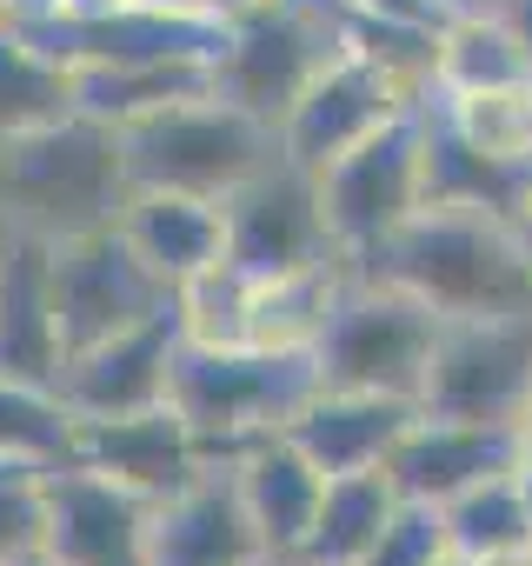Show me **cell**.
<instances>
[{
  "label": "cell",
  "instance_id": "cell-1",
  "mask_svg": "<svg viewBox=\"0 0 532 566\" xmlns=\"http://www.w3.org/2000/svg\"><path fill=\"white\" fill-rule=\"evenodd\" d=\"M393 287L419 294L433 314H532V247L512 220L472 207H419L386 247L353 260Z\"/></svg>",
  "mask_w": 532,
  "mask_h": 566
},
{
  "label": "cell",
  "instance_id": "cell-2",
  "mask_svg": "<svg viewBox=\"0 0 532 566\" xmlns=\"http://www.w3.org/2000/svg\"><path fill=\"white\" fill-rule=\"evenodd\" d=\"M320 394L313 354H274V347H193L173 354L167 400L200 433L206 467H240L259 440L287 433V420Z\"/></svg>",
  "mask_w": 532,
  "mask_h": 566
},
{
  "label": "cell",
  "instance_id": "cell-3",
  "mask_svg": "<svg viewBox=\"0 0 532 566\" xmlns=\"http://www.w3.org/2000/svg\"><path fill=\"white\" fill-rule=\"evenodd\" d=\"M114 134H120L127 187H180V193H206V200H226L240 180H253L280 154L274 127L220 94L173 101L147 120L114 127Z\"/></svg>",
  "mask_w": 532,
  "mask_h": 566
},
{
  "label": "cell",
  "instance_id": "cell-4",
  "mask_svg": "<svg viewBox=\"0 0 532 566\" xmlns=\"http://www.w3.org/2000/svg\"><path fill=\"white\" fill-rule=\"evenodd\" d=\"M446 334V314H433L419 294L393 287V280L353 266L347 294L313 347L320 387H360V394H400L419 400L433 374V347Z\"/></svg>",
  "mask_w": 532,
  "mask_h": 566
},
{
  "label": "cell",
  "instance_id": "cell-5",
  "mask_svg": "<svg viewBox=\"0 0 532 566\" xmlns=\"http://www.w3.org/2000/svg\"><path fill=\"white\" fill-rule=\"evenodd\" d=\"M0 193L28 213V233H47V240L100 227L127 200L120 134L74 114L47 134L0 140Z\"/></svg>",
  "mask_w": 532,
  "mask_h": 566
},
{
  "label": "cell",
  "instance_id": "cell-6",
  "mask_svg": "<svg viewBox=\"0 0 532 566\" xmlns=\"http://www.w3.org/2000/svg\"><path fill=\"white\" fill-rule=\"evenodd\" d=\"M340 0H294V8H240L226 28V48L213 54V94L246 107L280 134L287 107L307 94V81L340 54Z\"/></svg>",
  "mask_w": 532,
  "mask_h": 566
},
{
  "label": "cell",
  "instance_id": "cell-7",
  "mask_svg": "<svg viewBox=\"0 0 532 566\" xmlns=\"http://www.w3.org/2000/svg\"><path fill=\"white\" fill-rule=\"evenodd\" d=\"M47 266H54V314H61L67 360L173 307V287L134 253V240L114 220L47 240Z\"/></svg>",
  "mask_w": 532,
  "mask_h": 566
},
{
  "label": "cell",
  "instance_id": "cell-8",
  "mask_svg": "<svg viewBox=\"0 0 532 566\" xmlns=\"http://www.w3.org/2000/svg\"><path fill=\"white\" fill-rule=\"evenodd\" d=\"M419 413L525 427L532 420V314L446 321L433 347V374L419 387Z\"/></svg>",
  "mask_w": 532,
  "mask_h": 566
},
{
  "label": "cell",
  "instance_id": "cell-9",
  "mask_svg": "<svg viewBox=\"0 0 532 566\" xmlns=\"http://www.w3.org/2000/svg\"><path fill=\"white\" fill-rule=\"evenodd\" d=\"M220 207H226V260H233L246 280L300 273V266L340 253V240H333V227H327L320 180H313L307 167H294L287 154H274L253 180H240Z\"/></svg>",
  "mask_w": 532,
  "mask_h": 566
},
{
  "label": "cell",
  "instance_id": "cell-10",
  "mask_svg": "<svg viewBox=\"0 0 532 566\" xmlns=\"http://www.w3.org/2000/svg\"><path fill=\"white\" fill-rule=\"evenodd\" d=\"M419 140H426V120L413 107L393 127H380L373 140H360L353 154H340L327 174H313L340 253L366 260L419 213Z\"/></svg>",
  "mask_w": 532,
  "mask_h": 566
},
{
  "label": "cell",
  "instance_id": "cell-11",
  "mask_svg": "<svg viewBox=\"0 0 532 566\" xmlns=\"http://www.w3.org/2000/svg\"><path fill=\"white\" fill-rule=\"evenodd\" d=\"M413 107H426V101H406L366 54L340 48V54L307 81V94L287 107V120H280V154H287L294 167H307V174H327L340 154H353L360 140H373L380 127H393V120L413 114Z\"/></svg>",
  "mask_w": 532,
  "mask_h": 566
},
{
  "label": "cell",
  "instance_id": "cell-12",
  "mask_svg": "<svg viewBox=\"0 0 532 566\" xmlns=\"http://www.w3.org/2000/svg\"><path fill=\"white\" fill-rule=\"evenodd\" d=\"M147 526L153 500L114 486L94 467H54L41 566H147Z\"/></svg>",
  "mask_w": 532,
  "mask_h": 566
},
{
  "label": "cell",
  "instance_id": "cell-13",
  "mask_svg": "<svg viewBox=\"0 0 532 566\" xmlns=\"http://www.w3.org/2000/svg\"><path fill=\"white\" fill-rule=\"evenodd\" d=\"M74 467H94L107 473L114 486L140 493V500H173L180 486H193L206 473L200 460V433L180 420L173 400L160 407H140V413H107V420H81V440H74Z\"/></svg>",
  "mask_w": 532,
  "mask_h": 566
},
{
  "label": "cell",
  "instance_id": "cell-14",
  "mask_svg": "<svg viewBox=\"0 0 532 566\" xmlns=\"http://www.w3.org/2000/svg\"><path fill=\"white\" fill-rule=\"evenodd\" d=\"M180 314H153L100 347H81L61 374V400L81 413V420H107V413H140V407H160L167 387H173V354H180Z\"/></svg>",
  "mask_w": 532,
  "mask_h": 566
},
{
  "label": "cell",
  "instance_id": "cell-15",
  "mask_svg": "<svg viewBox=\"0 0 532 566\" xmlns=\"http://www.w3.org/2000/svg\"><path fill=\"white\" fill-rule=\"evenodd\" d=\"M393 486L406 500L446 506L453 493L492 480V473H525V427H486V420H433L419 413L400 453L386 460Z\"/></svg>",
  "mask_w": 532,
  "mask_h": 566
},
{
  "label": "cell",
  "instance_id": "cell-16",
  "mask_svg": "<svg viewBox=\"0 0 532 566\" xmlns=\"http://www.w3.org/2000/svg\"><path fill=\"white\" fill-rule=\"evenodd\" d=\"M266 553L233 467H206L193 486L153 506L147 526V566H253Z\"/></svg>",
  "mask_w": 532,
  "mask_h": 566
},
{
  "label": "cell",
  "instance_id": "cell-17",
  "mask_svg": "<svg viewBox=\"0 0 532 566\" xmlns=\"http://www.w3.org/2000/svg\"><path fill=\"white\" fill-rule=\"evenodd\" d=\"M61 374H67V340L54 314L47 233H14L0 247V380L61 387Z\"/></svg>",
  "mask_w": 532,
  "mask_h": 566
},
{
  "label": "cell",
  "instance_id": "cell-18",
  "mask_svg": "<svg viewBox=\"0 0 532 566\" xmlns=\"http://www.w3.org/2000/svg\"><path fill=\"white\" fill-rule=\"evenodd\" d=\"M413 420H419V400L360 394V387H320V394L287 420V440L333 480V473L386 467V460L400 453V440L413 433Z\"/></svg>",
  "mask_w": 532,
  "mask_h": 566
},
{
  "label": "cell",
  "instance_id": "cell-19",
  "mask_svg": "<svg viewBox=\"0 0 532 566\" xmlns=\"http://www.w3.org/2000/svg\"><path fill=\"white\" fill-rule=\"evenodd\" d=\"M114 227L134 240V253L180 294L193 273L226 260V207L206 193H180V187H127Z\"/></svg>",
  "mask_w": 532,
  "mask_h": 566
},
{
  "label": "cell",
  "instance_id": "cell-20",
  "mask_svg": "<svg viewBox=\"0 0 532 566\" xmlns=\"http://www.w3.org/2000/svg\"><path fill=\"white\" fill-rule=\"evenodd\" d=\"M426 140H419V207H472V213H499L519 227L525 200H532V160H492L472 140L453 134V120L439 114V94L419 107Z\"/></svg>",
  "mask_w": 532,
  "mask_h": 566
},
{
  "label": "cell",
  "instance_id": "cell-21",
  "mask_svg": "<svg viewBox=\"0 0 532 566\" xmlns=\"http://www.w3.org/2000/svg\"><path fill=\"white\" fill-rule=\"evenodd\" d=\"M233 480H240V500H246V513H253L266 553L300 559V553H307V533H313V520H320L327 473H320L287 433H274V440H259V447L233 467Z\"/></svg>",
  "mask_w": 532,
  "mask_h": 566
},
{
  "label": "cell",
  "instance_id": "cell-22",
  "mask_svg": "<svg viewBox=\"0 0 532 566\" xmlns=\"http://www.w3.org/2000/svg\"><path fill=\"white\" fill-rule=\"evenodd\" d=\"M193 94H213V61H94V67H74V107H81V120H100V127L147 120V114L193 101Z\"/></svg>",
  "mask_w": 532,
  "mask_h": 566
},
{
  "label": "cell",
  "instance_id": "cell-23",
  "mask_svg": "<svg viewBox=\"0 0 532 566\" xmlns=\"http://www.w3.org/2000/svg\"><path fill=\"white\" fill-rule=\"evenodd\" d=\"M353 280V253L313 260L300 273H274V280H253V347H274V354H313L340 294Z\"/></svg>",
  "mask_w": 532,
  "mask_h": 566
},
{
  "label": "cell",
  "instance_id": "cell-24",
  "mask_svg": "<svg viewBox=\"0 0 532 566\" xmlns=\"http://www.w3.org/2000/svg\"><path fill=\"white\" fill-rule=\"evenodd\" d=\"M400 506V486L386 467H366V473H333L327 493H320V520L307 533V553L300 566H360L380 539V526L393 520Z\"/></svg>",
  "mask_w": 532,
  "mask_h": 566
},
{
  "label": "cell",
  "instance_id": "cell-25",
  "mask_svg": "<svg viewBox=\"0 0 532 566\" xmlns=\"http://www.w3.org/2000/svg\"><path fill=\"white\" fill-rule=\"evenodd\" d=\"M74 114V67L41 54L14 21H0V140L47 134Z\"/></svg>",
  "mask_w": 532,
  "mask_h": 566
},
{
  "label": "cell",
  "instance_id": "cell-26",
  "mask_svg": "<svg viewBox=\"0 0 532 566\" xmlns=\"http://www.w3.org/2000/svg\"><path fill=\"white\" fill-rule=\"evenodd\" d=\"M532 48L506 14H459L439 34V94H479V87H525Z\"/></svg>",
  "mask_w": 532,
  "mask_h": 566
},
{
  "label": "cell",
  "instance_id": "cell-27",
  "mask_svg": "<svg viewBox=\"0 0 532 566\" xmlns=\"http://www.w3.org/2000/svg\"><path fill=\"white\" fill-rule=\"evenodd\" d=\"M446 539L472 559L492 553H525L532 546V506H525V473H492L466 493H453L446 506Z\"/></svg>",
  "mask_w": 532,
  "mask_h": 566
},
{
  "label": "cell",
  "instance_id": "cell-28",
  "mask_svg": "<svg viewBox=\"0 0 532 566\" xmlns=\"http://www.w3.org/2000/svg\"><path fill=\"white\" fill-rule=\"evenodd\" d=\"M81 413L54 387H21L0 380V460H28V467H74Z\"/></svg>",
  "mask_w": 532,
  "mask_h": 566
},
{
  "label": "cell",
  "instance_id": "cell-29",
  "mask_svg": "<svg viewBox=\"0 0 532 566\" xmlns=\"http://www.w3.org/2000/svg\"><path fill=\"white\" fill-rule=\"evenodd\" d=\"M340 41L353 54H366L406 101H433L439 94V34L406 28V21H380V14L340 0Z\"/></svg>",
  "mask_w": 532,
  "mask_h": 566
},
{
  "label": "cell",
  "instance_id": "cell-30",
  "mask_svg": "<svg viewBox=\"0 0 532 566\" xmlns=\"http://www.w3.org/2000/svg\"><path fill=\"white\" fill-rule=\"evenodd\" d=\"M173 314L193 347H253V280L233 260H220L173 294Z\"/></svg>",
  "mask_w": 532,
  "mask_h": 566
},
{
  "label": "cell",
  "instance_id": "cell-31",
  "mask_svg": "<svg viewBox=\"0 0 532 566\" xmlns=\"http://www.w3.org/2000/svg\"><path fill=\"white\" fill-rule=\"evenodd\" d=\"M439 114L459 140H472L492 160H532V81L525 87H479V94H439Z\"/></svg>",
  "mask_w": 532,
  "mask_h": 566
},
{
  "label": "cell",
  "instance_id": "cell-32",
  "mask_svg": "<svg viewBox=\"0 0 532 566\" xmlns=\"http://www.w3.org/2000/svg\"><path fill=\"white\" fill-rule=\"evenodd\" d=\"M47 553V467L0 460V566H41Z\"/></svg>",
  "mask_w": 532,
  "mask_h": 566
},
{
  "label": "cell",
  "instance_id": "cell-33",
  "mask_svg": "<svg viewBox=\"0 0 532 566\" xmlns=\"http://www.w3.org/2000/svg\"><path fill=\"white\" fill-rule=\"evenodd\" d=\"M446 546H453V539H446V513H439L433 500H406V493H400L393 520L380 526V539H373V553H366L360 566H439Z\"/></svg>",
  "mask_w": 532,
  "mask_h": 566
},
{
  "label": "cell",
  "instance_id": "cell-34",
  "mask_svg": "<svg viewBox=\"0 0 532 566\" xmlns=\"http://www.w3.org/2000/svg\"><path fill=\"white\" fill-rule=\"evenodd\" d=\"M347 8H366L380 21H406V28H426V34H446L459 21L453 0H347Z\"/></svg>",
  "mask_w": 532,
  "mask_h": 566
},
{
  "label": "cell",
  "instance_id": "cell-35",
  "mask_svg": "<svg viewBox=\"0 0 532 566\" xmlns=\"http://www.w3.org/2000/svg\"><path fill=\"white\" fill-rule=\"evenodd\" d=\"M120 8H134V0H61L67 21H107V14H120Z\"/></svg>",
  "mask_w": 532,
  "mask_h": 566
},
{
  "label": "cell",
  "instance_id": "cell-36",
  "mask_svg": "<svg viewBox=\"0 0 532 566\" xmlns=\"http://www.w3.org/2000/svg\"><path fill=\"white\" fill-rule=\"evenodd\" d=\"M506 21L525 34V48H532V0H512V8H506Z\"/></svg>",
  "mask_w": 532,
  "mask_h": 566
},
{
  "label": "cell",
  "instance_id": "cell-37",
  "mask_svg": "<svg viewBox=\"0 0 532 566\" xmlns=\"http://www.w3.org/2000/svg\"><path fill=\"white\" fill-rule=\"evenodd\" d=\"M253 566H300V559H280V553H259Z\"/></svg>",
  "mask_w": 532,
  "mask_h": 566
},
{
  "label": "cell",
  "instance_id": "cell-38",
  "mask_svg": "<svg viewBox=\"0 0 532 566\" xmlns=\"http://www.w3.org/2000/svg\"><path fill=\"white\" fill-rule=\"evenodd\" d=\"M519 233H525V247H532V200H525V213H519Z\"/></svg>",
  "mask_w": 532,
  "mask_h": 566
},
{
  "label": "cell",
  "instance_id": "cell-39",
  "mask_svg": "<svg viewBox=\"0 0 532 566\" xmlns=\"http://www.w3.org/2000/svg\"><path fill=\"white\" fill-rule=\"evenodd\" d=\"M525 473H532V420H525Z\"/></svg>",
  "mask_w": 532,
  "mask_h": 566
},
{
  "label": "cell",
  "instance_id": "cell-40",
  "mask_svg": "<svg viewBox=\"0 0 532 566\" xmlns=\"http://www.w3.org/2000/svg\"><path fill=\"white\" fill-rule=\"evenodd\" d=\"M259 8H294V0H259Z\"/></svg>",
  "mask_w": 532,
  "mask_h": 566
},
{
  "label": "cell",
  "instance_id": "cell-41",
  "mask_svg": "<svg viewBox=\"0 0 532 566\" xmlns=\"http://www.w3.org/2000/svg\"><path fill=\"white\" fill-rule=\"evenodd\" d=\"M525 506H532V473H525Z\"/></svg>",
  "mask_w": 532,
  "mask_h": 566
},
{
  "label": "cell",
  "instance_id": "cell-42",
  "mask_svg": "<svg viewBox=\"0 0 532 566\" xmlns=\"http://www.w3.org/2000/svg\"><path fill=\"white\" fill-rule=\"evenodd\" d=\"M0 21H8V8H0Z\"/></svg>",
  "mask_w": 532,
  "mask_h": 566
}]
</instances>
